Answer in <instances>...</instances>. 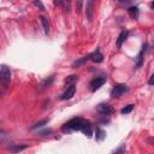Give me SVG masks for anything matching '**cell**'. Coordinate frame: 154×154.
<instances>
[{"label":"cell","instance_id":"5","mask_svg":"<svg viewBox=\"0 0 154 154\" xmlns=\"http://www.w3.org/2000/svg\"><path fill=\"white\" fill-rule=\"evenodd\" d=\"M105 82H106V77H96V78L92 80L91 83H89V87H91L92 92H95L96 89H99V88H100Z\"/></svg>","mask_w":154,"mask_h":154},{"label":"cell","instance_id":"18","mask_svg":"<svg viewBox=\"0 0 154 154\" xmlns=\"http://www.w3.org/2000/svg\"><path fill=\"white\" fill-rule=\"evenodd\" d=\"M53 80H54V77H50V78H47V80H45V81H43L42 83H41V88H40V91H42V89H45V88L46 87H48L52 82H53Z\"/></svg>","mask_w":154,"mask_h":154},{"label":"cell","instance_id":"12","mask_svg":"<svg viewBox=\"0 0 154 154\" xmlns=\"http://www.w3.org/2000/svg\"><path fill=\"white\" fill-rule=\"evenodd\" d=\"M40 22H41V24H42V28H43V31H45V34H48V31H50V24H48L47 18L43 17V16H41V17H40Z\"/></svg>","mask_w":154,"mask_h":154},{"label":"cell","instance_id":"15","mask_svg":"<svg viewBox=\"0 0 154 154\" xmlns=\"http://www.w3.org/2000/svg\"><path fill=\"white\" fill-rule=\"evenodd\" d=\"M128 12L130 15V17H133V18H136L139 16V9L136 6H131L128 9Z\"/></svg>","mask_w":154,"mask_h":154},{"label":"cell","instance_id":"19","mask_svg":"<svg viewBox=\"0 0 154 154\" xmlns=\"http://www.w3.org/2000/svg\"><path fill=\"white\" fill-rule=\"evenodd\" d=\"M133 108H134V105H128L126 107L122 108V115H126V113H130L131 111H133Z\"/></svg>","mask_w":154,"mask_h":154},{"label":"cell","instance_id":"25","mask_svg":"<svg viewBox=\"0 0 154 154\" xmlns=\"http://www.w3.org/2000/svg\"><path fill=\"white\" fill-rule=\"evenodd\" d=\"M152 7H153V9H154V3H152Z\"/></svg>","mask_w":154,"mask_h":154},{"label":"cell","instance_id":"23","mask_svg":"<svg viewBox=\"0 0 154 154\" xmlns=\"http://www.w3.org/2000/svg\"><path fill=\"white\" fill-rule=\"evenodd\" d=\"M150 85H154V75H152L150 76V78H149V82H148Z\"/></svg>","mask_w":154,"mask_h":154},{"label":"cell","instance_id":"17","mask_svg":"<svg viewBox=\"0 0 154 154\" xmlns=\"http://www.w3.org/2000/svg\"><path fill=\"white\" fill-rule=\"evenodd\" d=\"M106 137V133L104 130H101L100 128H96V140L98 141H101Z\"/></svg>","mask_w":154,"mask_h":154},{"label":"cell","instance_id":"6","mask_svg":"<svg viewBox=\"0 0 154 154\" xmlns=\"http://www.w3.org/2000/svg\"><path fill=\"white\" fill-rule=\"evenodd\" d=\"M93 6H94L93 0H88L87 5H85V16H87V19L89 22L93 20Z\"/></svg>","mask_w":154,"mask_h":154},{"label":"cell","instance_id":"20","mask_svg":"<svg viewBox=\"0 0 154 154\" xmlns=\"http://www.w3.org/2000/svg\"><path fill=\"white\" fill-rule=\"evenodd\" d=\"M47 119H45V120H41V122H39V123H36L35 125H33L31 126V129H37V128H41V126H43L45 124H47Z\"/></svg>","mask_w":154,"mask_h":154},{"label":"cell","instance_id":"21","mask_svg":"<svg viewBox=\"0 0 154 154\" xmlns=\"http://www.w3.org/2000/svg\"><path fill=\"white\" fill-rule=\"evenodd\" d=\"M124 150H125V145H122L117 150L113 152V154H122V153H124Z\"/></svg>","mask_w":154,"mask_h":154},{"label":"cell","instance_id":"16","mask_svg":"<svg viewBox=\"0 0 154 154\" xmlns=\"http://www.w3.org/2000/svg\"><path fill=\"white\" fill-rule=\"evenodd\" d=\"M76 81H77V76H75V75L69 76L66 80H65V85H69V87L75 85V82H76Z\"/></svg>","mask_w":154,"mask_h":154},{"label":"cell","instance_id":"22","mask_svg":"<svg viewBox=\"0 0 154 154\" xmlns=\"http://www.w3.org/2000/svg\"><path fill=\"white\" fill-rule=\"evenodd\" d=\"M34 5H35V6H37V7H40V10H42V11L45 10V6L42 5V3H41V1H34Z\"/></svg>","mask_w":154,"mask_h":154},{"label":"cell","instance_id":"24","mask_svg":"<svg viewBox=\"0 0 154 154\" xmlns=\"http://www.w3.org/2000/svg\"><path fill=\"white\" fill-rule=\"evenodd\" d=\"M81 5H82V3H81V1H78V4H77V12H80V11H81V10H80V9H81Z\"/></svg>","mask_w":154,"mask_h":154},{"label":"cell","instance_id":"13","mask_svg":"<svg viewBox=\"0 0 154 154\" xmlns=\"http://www.w3.org/2000/svg\"><path fill=\"white\" fill-rule=\"evenodd\" d=\"M126 36H128V33H126L125 30H123V31L119 34V36H118V39H117V47H118V48L122 47V43L125 41Z\"/></svg>","mask_w":154,"mask_h":154},{"label":"cell","instance_id":"11","mask_svg":"<svg viewBox=\"0 0 154 154\" xmlns=\"http://www.w3.org/2000/svg\"><path fill=\"white\" fill-rule=\"evenodd\" d=\"M89 59H91V54H89V55H85V57L80 58L78 60H76V61L72 63V68H78V66H81V65H83L87 60H89Z\"/></svg>","mask_w":154,"mask_h":154},{"label":"cell","instance_id":"9","mask_svg":"<svg viewBox=\"0 0 154 154\" xmlns=\"http://www.w3.org/2000/svg\"><path fill=\"white\" fill-rule=\"evenodd\" d=\"M26 148H28V145H13V146L9 147V150L11 153H19L22 150H24Z\"/></svg>","mask_w":154,"mask_h":154},{"label":"cell","instance_id":"4","mask_svg":"<svg viewBox=\"0 0 154 154\" xmlns=\"http://www.w3.org/2000/svg\"><path fill=\"white\" fill-rule=\"evenodd\" d=\"M96 112L102 116H109L111 113H113V108L108 104H99L96 106Z\"/></svg>","mask_w":154,"mask_h":154},{"label":"cell","instance_id":"10","mask_svg":"<svg viewBox=\"0 0 154 154\" xmlns=\"http://www.w3.org/2000/svg\"><path fill=\"white\" fill-rule=\"evenodd\" d=\"M91 60L94 61V63H101V61L104 60V55H102L101 52L98 50L96 52H94V53L91 54Z\"/></svg>","mask_w":154,"mask_h":154},{"label":"cell","instance_id":"1","mask_svg":"<svg viewBox=\"0 0 154 154\" xmlns=\"http://www.w3.org/2000/svg\"><path fill=\"white\" fill-rule=\"evenodd\" d=\"M83 123H84V119H82V118H74L70 122H68L66 124H64L63 131H65V133H66V131H72V130H80L81 131V129L83 126Z\"/></svg>","mask_w":154,"mask_h":154},{"label":"cell","instance_id":"14","mask_svg":"<svg viewBox=\"0 0 154 154\" xmlns=\"http://www.w3.org/2000/svg\"><path fill=\"white\" fill-rule=\"evenodd\" d=\"M145 48H146V46H143V50L139 53V55L136 57V69H140L141 66H142V63H143V51H145Z\"/></svg>","mask_w":154,"mask_h":154},{"label":"cell","instance_id":"2","mask_svg":"<svg viewBox=\"0 0 154 154\" xmlns=\"http://www.w3.org/2000/svg\"><path fill=\"white\" fill-rule=\"evenodd\" d=\"M0 81H1V83H3V85L5 88H7V85L10 84L11 71H10V69L6 66V65H1V68H0Z\"/></svg>","mask_w":154,"mask_h":154},{"label":"cell","instance_id":"8","mask_svg":"<svg viewBox=\"0 0 154 154\" xmlns=\"http://www.w3.org/2000/svg\"><path fill=\"white\" fill-rule=\"evenodd\" d=\"M81 131H82V133H83L85 136H88V137H92L93 130H92V125H91V123H89V122H87V120H84V123H83V126H82Z\"/></svg>","mask_w":154,"mask_h":154},{"label":"cell","instance_id":"3","mask_svg":"<svg viewBox=\"0 0 154 154\" xmlns=\"http://www.w3.org/2000/svg\"><path fill=\"white\" fill-rule=\"evenodd\" d=\"M126 92H129L128 85H125V84H117V85H115V87L112 88L111 94H112V96H115V98H119V96H122L123 94H125Z\"/></svg>","mask_w":154,"mask_h":154},{"label":"cell","instance_id":"7","mask_svg":"<svg viewBox=\"0 0 154 154\" xmlns=\"http://www.w3.org/2000/svg\"><path fill=\"white\" fill-rule=\"evenodd\" d=\"M75 92H76V87L75 85H71V87H69L66 91H65V93L61 95V100H69V99H71L74 95H75Z\"/></svg>","mask_w":154,"mask_h":154}]
</instances>
